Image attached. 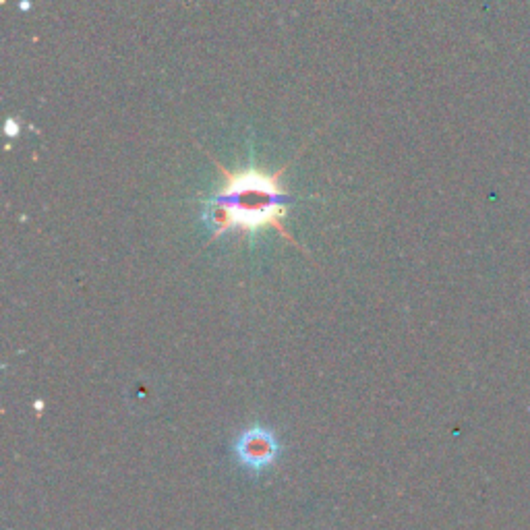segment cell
Returning <instances> with one entry per match:
<instances>
[{
    "instance_id": "1",
    "label": "cell",
    "mask_w": 530,
    "mask_h": 530,
    "mask_svg": "<svg viewBox=\"0 0 530 530\" xmlns=\"http://www.w3.org/2000/svg\"><path fill=\"white\" fill-rule=\"evenodd\" d=\"M210 160L222 174L220 191L203 203V220L212 230V239H220L226 232L249 237L261 228H274L288 243L301 249L284 226L286 210L294 201L280 185L286 166L270 174L257 166L230 170L214 156Z\"/></svg>"
},
{
    "instance_id": "2",
    "label": "cell",
    "mask_w": 530,
    "mask_h": 530,
    "mask_svg": "<svg viewBox=\"0 0 530 530\" xmlns=\"http://www.w3.org/2000/svg\"><path fill=\"white\" fill-rule=\"evenodd\" d=\"M234 452H237V458L245 468L261 473V470L276 462L280 446L276 435L268 427L255 425L241 433L237 444H234Z\"/></svg>"
}]
</instances>
